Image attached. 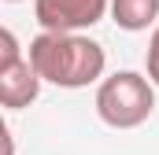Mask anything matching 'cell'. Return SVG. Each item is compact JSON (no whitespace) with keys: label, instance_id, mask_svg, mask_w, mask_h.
Masks as SVG:
<instances>
[{"label":"cell","instance_id":"obj_2","mask_svg":"<svg viewBox=\"0 0 159 155\" xmlns=\"http://www.w3.org/2000/svg\"><path fill=\"white\" fill-rule=\"evenodd\" d=\"M156 111V85L137 70H119L96 89V115L111 129H137Z\"/></svg>","mask_w":159,"mask_h":155},{"label":"cell","instance_id":"obj_6","mask_svg":"<svg viewBox=\"0 0 159 155\" xmlns=\"http://www.w3.org/2000/svg\"><path fill=\"white\" fill-rule=\"evenodd\" d=\"M22 59V52H19V41H15V33L4 26L0 30V67H7V63H19Z\"/></svg>","mask_w":159,"mask_h":155},{"label":"cell","instance_id":"obj_3","mask_svg":"<svg viewBox=\"0 0 159 155\" xmlns=\"http://www.w3.org/2000/svg\"><path fill=\"white\" fill-rule=\"evenodd\" d=\"M111 0H34L41 33H81L107 15Z\"/></svg>","mask_w":159,"mask_h":155},{"label":"cell","instance_id":"obj_8","mask_svg":"<svg viewBox=\"0 0 159 155\" xmlns=\"http://www.w3.org/2000/svg\"><path fill=\"white\" fill-rule=\"evenodd\" d=\"M11 4H19V0H11Z\"/></svg>","mask_w":159,"mask_h":155},{"label":"cell","instance_id":"obj_5","mask_svg":"<svg viewBox=\"0 0 159 155\" xmlns=\"http://www.w3.org/2000/svg\"><path fill=\"white\" fill-rule=\"evenodd\" d=\"M111 19L119 30L141 33L159 19V0H111Z\"/></svg>","mask_w":159,"mask_h":155},{"label":"cell","instance_id":"obj_7","mask_svg":"<svg viewBox=\"0 0 159 155\" xmlns=\"http://www.w3.org/2000/svg\"><path fill=\"white\" fill-rule=\"evenodd\" d=\"M148 81L159 89V26L152 30V37H148Z\"/></svg>","mask_w":159,"mask_h":155},{"label":"cell","instance_id":"obj_1","mask_svg":"<svg viewBox=\"0 0 159 155\" xmlns=\"http://www.w3.org/2000/svg\"><path fill=\"white\" fill-rule=\"evenodd\" d=\"M26 59L34 63L41 81H52L59 89H85L100 81L107 67L104 48L81 33H37L30 41Z\"/></svg>","mask_w":159,"mask_h":155},{"label":"cell","instance_id":"obj_4","mask_svg":"<svg viewBox=\"0 0 159 155\" xmlns=\"http://www.w3.org/2000/svg\"><path fill=\"white\" fill-rule=\"evenodd\" d=\"M41 92V74L34 70L30 59H19V63H7L0 67V104L7 111H19V107H30Z\"/></svg>","mask_w":159,"mask_h":155}]
</instances>
